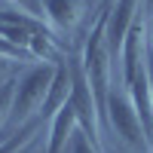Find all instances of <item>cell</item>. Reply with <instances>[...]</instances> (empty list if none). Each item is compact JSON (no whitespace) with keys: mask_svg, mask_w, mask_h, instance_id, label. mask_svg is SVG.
<instances>
[{"mask_svg":"<svg viewBox=\"0 0 153 153\" xmlns=\"http://www.w3.org/2000/svg\"><path fill=\"white\" fill-rule=\"evenodd\" d=\"M104 126H110L117 138L135 153H150V138L141 126V117L132 104V95L129 89H110L107 95V107H104Z\"/></svg>","mask_w":153,"mask_h":153,"instance_id":"cell-1","label":"cell"},{"mask_svg":"<svg viewBox=\"0 0 153 153\" xmlns=\"http://www.w3.org/2000/svg\"><path fill=\"white\" fill-rule=\"evenodd\" d=\"M52 76H55V65H46V61H37V65H31L28 71L19 74L16 104H12V120L19 126L40 117L43 101L49 95V86H52Z\"/></svg>","mask_w":153,"mask_h":153,"instance_id":"cell-2","label":"cell"},{"mask_svg":"<svg viewBox=\"0 0 153 153\" xmlns=\"http://www.w3.org/2000/svg\"><path fill=\"white\" fill-rule=\"evenodd\" d=\"M138 6H144V0H117L107 9V49H110L113 61L120 58V49L129 37V31L138 25V19H135Z\"/></svg>","mask_w":153,"mask_h":153,"instance_id":"cell-3","label":"cell"},{"mask_svg":"<svg viewBox=\"0 0 153 153\" xmlns=\"http://www.w3.org/2000/svg\"><path fill=\"white\" fill-rule=\"evenodd\" d=\"M117 61H120V74H123V89H129L138 80V74L144 71V61H147V25L144 22H138L129 31Z\"/></svg>","mask_w":153,"mask_h":153,"instance_id":"cell-4","label":"cell"},{"mask_svg":"<svg viewBox=\"0 0 153 153\" xmlns=\"http://www.w3.org/2000/svg\"><path fill=\"white\" fill-rule=\"evenodd\" d=\"M80 129V120H76V110L71 107V101L61 107L52 120H49V132H46V153H68L71 150V138Z\"/></svg>","mask_w":153,"mask_h":153,"instance_id":"cell-5","label":"cell"},{"mask_svg":"<svg viewBox=\"0 0 153 153\" xmlns=\"http://www.w3.org/2000/svg\"><path fill=\"white\" fill-rule=\"evenodd\" d=\"M43 9L52 31H74L86 12V0H43Z\"/></svg>","mask_w":153,"mask_h":153,"instance_id":"cell-6","label":"cell"},{"mask_svg":"<svg viewBox=\"0 0 153 153\" xmlns=\"http://www.w3.org/2000/svg\"><path fill=\"white\" fill-rule=\"evenodd\" d=\"M0 25L6 28H22V31H31V34H40V31H49V25L43 19H34L22 9H0Z\"/></svg>","mask_w":153,"mask_h":153,"instance_id":"cell-7","label":"cell"},{"mask_svg":"<svg viewBox=\"0 0 153 153\" xmlns=\"http://www.w3.org/2000/svg\"><path fill=\"white\" fill-rule=\"evenodd\" d=\"M16 83H19V76H9V80L0 83V132H3L6 120H12V104H16Z\"/></svg>","mask_w":153,"mask_h":153,"instance_id":"cell-8","label":"cell"},{"mask_svg":"<svg viewBox=\"0 0 153 153\" xmlns=\"http://www.w3.org/2000/svg\"><path fill=\"white\" fill-rule=\"evenodd\" d=\"M68 153H101V144H95L92 138H86L80 129H76V135L71 138V150Z\"/></svg>","mask_w":153,"mask_h":153,"instance_id":"cell-9","label":"cell"},{"mask_svg":"<svg viewBox=\"0 0 153 153\" xmlns=\"http://www.w3.org/2000/svg\"><path fill=\"white\" fill-rule=\"evenodd\" d=\"M12 6H19L22 12H28L34 19H43L46 22V9H43V0H9Z\"/></svg>","mask_w":153,"mask_h":153,"instance_id":"cell-10","label":"cell"},{"mask_svg":"<svg viewBox=\"0 0 153 153\" xmlns=\"http://www.w3.org/2000/svg\"><path fill=\"white\" fill-rule=\"evenodd\" d=\"M147 80H150V95H153V49H150V40H147Z\"/></svg>","mask_w":153,"mask_h":153,"instance_id":"cell-11","label":"cell"},{"mask_svg":"<svg viewBox=\"0 0 153 153\" xmlns=\"http://www.w3.org/2000/svg\"><path fill=\"white\" fill-rule=\"evenodd\" d=\"M6 71H9V58H3V55H0V83H3V80H9V76H6Z\"/></svg>","mask_w":153,"mask_h":153,"instance_id":"cell-12","label":"cell"},{"mask_svg":"<svg viewBox=\"0 0 153 153\" xmlns=\"http://www.w3.org/2000/svg\"><path fill=\"white\" fill-rule=\"evenodd\" d=\"M147 40H150V49H153V16H150V22H147Z\"/></svg>","mask_w":153,"mask_h":153,"instance_id":"cell-13","label":"cell"},{"mask_svg":"<svg viewBox=\"0 0 153 153\" xmlns=\"http://www.w3.org/2000/svg\"><path fill=\"white\" fill-rule=\"evenodd\" d=\"M144 12H150V16H153V0H144Z\"/></svg>","mask_w":153,"mask_h":153,"instance_id":"cell-14","label":"cell"},{"mask_svg":"<svg viewBox=\"0 0 153 153\" xmlns=\"http://www.w3.org/2000/svg\"><path fill=\"white\" fill-rule=\"evenodd\" d=\"M9 141V135H3V132H0V144H6Z\"/></svg>","mask_w":153,"mask_h":153,"instance_id":"cell-15","label":"cell"},{"mask_svg":"<svg viewBox=\"0 0 153 153\" xmlns=\"http://www.w3.org/2000/svg\"><path fill=\"white\" fill-rule=\"evenodd\" d=\"M110 3H117V0H101V6H110Z\"/></svg>","mask_w":153,"mask_h":153,"instance_id":"cell-16","label":"cell"},{"mask_svg":"<svg viewBox=\"0 0 153 153\" xmlns=\"http://www.w3.org/2000/svg\"><path fill=\"white\" fill-rule=\"evenodd\" d=\"M40 153H46V150H40Z\"/></svg>","mask_w":153,"mask_h":153,"instance_id":"cell-17","label":"cell"}]
</instances>
